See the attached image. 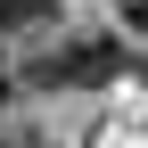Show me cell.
<instances>
[{"instance_id":"cell-1","label":"cell","mask_w":148,"mask_h":148,"mask_svg":"<svg viewBox=\"0 0 148 148\" xmlns=\"http://www.w3.org/2000/svg\"><path fill=\"white\" fill-rule=\"evenodd\" d=\"M123 66H132V58H123V41H115V33H82V41L33 49L16 82H33V90H99V82H115Z\"/></svg>"},{"instance_id":"cell-2","label":"cell","mask_w":148,"mask_h":148,"mask_svg":"<svg viewBox=\"0 0 148 148\" xmlns=\"http://www.w3.org/2000/svg\"><path fill=\"white\" fill-rule=\"evenodd\" d=\"M58 16V0H0V33H33Z\"/></svg>"},{"instance_id":"cell-3","label":"cell","mask_w":148,"mask_h":148,"mask_svg":"<svg viewBox=\"0 0 148 148\" xmlns=\"http://www.w3.org/2000/svg\"><path fill=\"white\" fill-rule=\"evenodd\" d=\"M0 148H49L41 132H0Z\"/></svg>"},{"instance_id":"cell-4","label":"cell","mask_w":148,"mask_h":148,"mask_svg":"<svg viewBox=\"0 0 148 148\" xmlns=\"http://www.w3.org/2000/svg\"><path fill=\"white\" fill-rule=\"evenodd\" d=\"M123 25H148V0H123Z\"/></svg>"},{"instance_id":"cell-5","label":"cell","mask_w":148,"mask_h":148,"mask_svg":"<svg viewBox=\"0 0 148 148\" xmlns=\"http://www.w3.org/2000/svg\"><path fill=\"white\" fill-rule=\"evenodd\" d=\"M8 90H16V74H8V66H0V107H8Z\"/></svg>"},{"instance_id":"cell-6","label":"cell","mask_w":148,"mask_h":148,"mask_svg":"<svg viewBox=\"0 0 148 148\" xmlns=\"http://www.w3.org/2000/svg\"><path fill=\"white\" fill-rule=\"evenodd\" d=\"M140 74H148V66H140Z\"/></svg>"}]
</instances>
